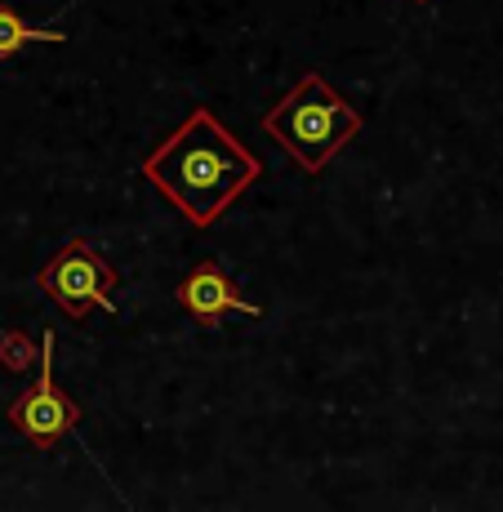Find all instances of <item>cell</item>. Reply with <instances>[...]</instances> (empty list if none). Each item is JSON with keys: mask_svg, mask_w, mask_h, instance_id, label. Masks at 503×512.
<instances>
[{"mask_svg": "<svg viewBox=\"0 0 503 512\" xmlns=\"http://www.w3.org/2000/svg\"><path fill=\"white\" fill-rule=\"evenodd\" d=\"M36 285L58 303V312L72 321H81L90 308L112 312V290H116V272L103 254L94 250V241L72 236L54 259L36 272Z\"/></svg>", "mask_w": 503, "mask_h": 512, "instance_id": "3957f363", "label": "cell"}, {"mask_svg": "<svg viewBox=\"0 0 503 512\" xmlns=\"http://www.w3.org/2000/svg\"><path fill=\"white\" fill-rule=\"evenodd\" d=\"M414 5H428V0H414Z\"/></svg>", "mask_w": 503, "mask_h": 512, "instance_id": "ba28073f", "label": "cell"}, {"mask_svg": "<svg viewBox=\"0 0 503 512\" xmlns=\"http://www.w3.org/2000/svg\"><path fill=\"white\" fill-rule=\"evenodd\" d=\"M5 415L36 450H54L58 441L81 423V406H76L54 379V334H41V379H36Z\"/></svg>", "mask_w": 503, "mask_h": 512, "instance_id": "277c9868", "label": "cell"}, {"mask_svg": "<svg viewBox=\"0 0 503 512\" xmlns=\"http://www.w3.org/2000/svg\"><path fill=\"white\" fill-rule=\"evenodd\" d=\"M174 299H179L183 312H192L201 326H219V321L232 317V312H241V317H254V321L263 317L259 303L241 299V290H236L232 277L219 268V263H196V268L179 281Z\"/></svg>", "mask_w": 503, "mask_h": 512, "instance_id": "5b68a950", "label": "cell"}, {"mask_svg": "<svg viewBox=\"0 0 503 512\" xmlns=\"http://www.w3.org/2000/svg\"><path fill=\"white\" fill-rule=\"evenodd\" d=\"M143 179L183 214L192 228H210L228 214L236 196L263 179V161L245 152L210 107H192L179 130H170L147 152Z\"/></svg>", "mask_w": 503, "mask_h": 512, "instance_id": "6da1fadb", "label": "cell"}, {"mask_svg": "<svg viewBox=\"0 0 503 512\" xmlns=\"http://www.w3.org/2000/svg\"><path fill=\"white\" fill-rule=\"evenodd\" d=\"M263 134L299 161V170L321 174L339 147L361 134V112L321 72H303L294 90L263 116Z\"/></svg>", "mask_w": 503, "mask_h": 512, "instance_id": "7a4b0ae2", "label": "cell"}, {"mask_svg": "<svg viewBox=\"0 0 503 512\" xmlns=\"http://www.w3.org/2000/svg\"><path fill=\"white\" fill-rule=\"evenodd\" d=\"M67 32L58 27H32L18 9L0 5V58H14L23 45H63Z\"/></svg>", "mask_w": 503, "mask_h": 512, "instance_id": "8992f818", "label": "cell"}, {"mask_svg": "<svg viewBox=\"0 0 503 512\" xmlns=\"http://www.w3.org/2000/svg\"><path fill=\"white\" fill-rule=\"evenodd\" d=\"M36 352H41V343H36L32 334H23V330L0 334V366H9V370H27V366L36 361Z\"/></svg>", "mask_w": 503, "mask_h": 512, "instance_id": "52a82bcc", "label": "cell"}]
</instances>
